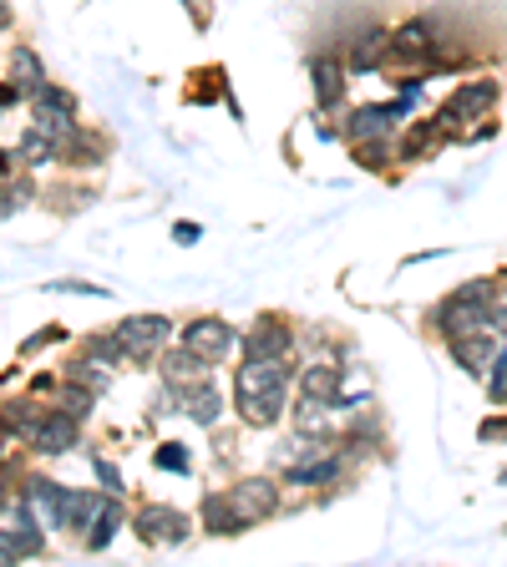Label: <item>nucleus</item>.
<instances>
[{"mask_svg":"<svg viewBox=\"0 0 507 567\" xmlns=\"http://www.w3.org/2000/svg\"><path fill=\"white\" fill-rule=\"evenodd\" d=\"M406 106H412V92H406V102H396V106H361V112L346 122V137L350 143H375V137H386L391 127L406 117Z\"/></svg>","mask_w":507,"mask_h":567,"instance_id":"1a4fd4ad","label":"nucleus"},{"mask_svg":"<svg viewBox=\"0 0 507 567\" xmlns=\"http://www.w3.org/2000/svg\"><path fill=\"white\" fill-rule=\"evenodd\" d=\"M234 340H239V334L228 330L224 319H193V325L183 330V344L203 360V365H218V360L228 355V344H234Z\"/></svg>","mask_w":507,"mask_h":567,"instance_id":"6e6552de","label":"nucleus"},{"mask_svg":"<svg viewBox=\"0 0 507 567\" xmlns=\"http://www.w3.org/2000/svg\"><path fill=\"white\" fill-rule=\"evenodd\" d=\"M452 355H457V365L467 370V375H482V370H487V360L497 355V340H493L487 330L452 334Z\"/></svg>","mask_w":507,"mask_h":567,"instance_id":"9b49d317","label":"nucleus"},{"mask_svg":"<svg viewBox=\"0 0 507 567\" xmlns=\"http://www.w3.org/2000/svg\"><path fill=\"white\" fill-rule=\"evenodd\" d=\"M427 52H431V31L421 26V21H412V26H401L396 36H391V56H396V61H421Z\"/></svg>","mask_w":507,"mask_h":567,"instance_id":"2eb2a0df","label":"nucleus"},{"mask_svg":"<svg viewBox=\"0 0 507 567\" xmlns=\"http://www.w3.org/2000/svg\"><path fill=\"white\" fill-rule=\"evenodd\" d=\"M173 234H178V243H199V224H178Z\"/></svg>","mask_w":507,"mask_h":567,"instance_id":"2f4dec72","label":"nucleus"},{"mask_svg":"<svg viewBox=\"0 0 507 567\" xmlns=\"http://www.w3.org/2000/svg\"><path fill=\"white\" fill-rule=\"evenodd\" d=\"M487 309H493V284L487 279H477V284H467V290H457L452 299L437 309V325L447 334H472L487 325Z\"/></svg>","mask_w":507,"mask_h":567,"instance_id":"20e7f679","label":"nucleus"},{"mask_svg":"<svg viewBox=\"0 0 507 567\" xmlns=\"http://www.w3.org/2000/svg\"><path fill=\"white\" fill-rule=\"evenodd\" d=\"M67 381L71 385H87V390H97V396H102V390H108V365H87V360H77V365L67 370Z\"/></svg>","mask_w":507,"mask_h":567,"instance_id":"5701e85b","label":"nucleus"},{"mask_svg":"<svg viewBox=\"0 0 507 567\" xmlns=\"http://www.w3.org/2000/svg\"><path fill=\"white\" fill-rule=\"evenodd\" d=\"M244 344H249V360H290V330L280 319H259Z\"/></svg>","mask_w":507,"mask_h":567,"instance_id":"9d476101","label":"nucleus"},{"mask_svg":"<svg viewBox=\"0 0 507 567\" xmlns=\"http://www.w3.org/2000/svg\"><path fill=\"white\" fill-rule=\"evenodd\" d=\"M133 528H137V537L153 542V547H173V542L188 537V517L178 512V507H143Z\"/></svg>","mask_w":507,"mask_h":567,"instance_id":"0eeeda50","label":"nucleus"},{"mask_svg":"<svg viewBox=\"0 0 507 567\" xmlns=\"http://www.w3.org/2000/svg\"><path fill=\"white\" fill-rule=\"evenodd\" d=\"M21 203H26V188H0V218H5V213H15Z\"/></svg>","mask_w":507,"mask_h":567,"instance_id":"bb28decb","label":"nucleus"},{"mask_svg":"<svg viewBox=\"0 0 507 567\" xmlns=\"http://www.w3.org/2000/svg\"><path fill=\"white\" fill-rule=\"evenodd\" d=\"M203 370H209V365H203V360L183 344V350H173V355L162 360V381H168V385H193Z\"/></svg>","mask_w":507,"mask_h":567,"instance_id":"aec40b11","label":"nucleus"},{"mask_svg":"<svg viewBox=\"0 0 507 567\" xmlns=\"http://www.w3.org/2000/svg\"><path fill=\"white\" fill-rule=\"evenodd\" d=\"M335 476H340V456H320V451L290 466V481H294V487H325V481H335Z\"/></svg>","mask_w":507,"mask_h":567,"instance_id":"4468645a","label":"nucleus"},{"mask_svg":"<svg viewBox=\"0 0 507 567\" xmlns=\"http://www.w3.org/2000/svg\"><path fill=\"white\" fill-rule=\"evenodd\" d=\"M487 390H493L497 406H507V350L493 355V375H487Z\"/></svg>","mask_w":507,"mask_h":567,"instance_id":"393cba45","label":"nucleus"},{"mask_svg":"<svg viewBox=\"0 0 507 567\" xmlns=\"http://www.w3.org/2000/svg\"><path fill=\"white\" fill-rule=\"evenodd\" d=\"M31 501L46 507V522H52V528H87V522L97 517V507H102V497L61 491L56 481H46V476H31Z\"/></svg>","mask_w":507,"mask_h":567,"instance_id":"7ed1b4c3","label":"nucleus"},{"mask_svg":"<svg viewBox=\"0 0 507 567\" xmlns=\"http://www.w3.org/2000/svg\"><path fill=\"white\" fill-rule=\"evenodd\" d=\"M477 435H482V441H503V435H507V421H487Z\"/></svg>","mask_w":507,"mask_h":567,"instance_id":"c756f323","label":"nucleus"},{"mask_svg":"<svg viewBox=\"0 0 507 567\" xmlns=\"http://www.w3.org/2000/svg\"><path fill=\"white\" fill-rule=\"evenodd\" d=\"M183 410H188V416H193L199 426H214L218 410H224V396H218L214 385H193V390L183 396Z\"/></svg>","mask_w":507,"mask_h":567,"instance_id":"6ab92c4d","label":"nucleus"},{"mask_svg":"<svg viewBox=\"0 0 507 567\" xmlns=\"http://www.w3.org/2000/svg\"><path fill=\"white\" fill-rule=\"evenodd\" d=\"M158 466L162 472H188V451L168 441V446H158Z\"/></svg>","mask_w":507,"mask_h":567,"instance_id":"a878e982","label":"nucleus"},{"mask_svg":"<svg viewBox=\"0 0 507 567\" xmlns=\"http://www.w3.org/2000/svg\"><path fill=\"white\" fill-rule=\"evenodd\" d=\"M274 507V481H239V487L228 491L224 501H209V512L214 532H234V528H249V522H264V512Z\"/></svg>","mask_w":507,"mask_h":567,"instance_id":"f03ea898","label":"nucleus"},{"mask_svg":"<svg viewBox=\"0 0 507 567\" xmlns=\"http://www.w3.org/2000/svg\"><path fill=\"white\" fill-rule=\"evenodd\" d=\"M117 522H122V507H117V501H102V507H97V517H92V532H87V547H92V553H102V547L112 542V532H117Z\"/></svg>","mask_w":507,"mask_h":567,"instance_id":"4be33fe9","label":"nucleus"},{"mask_svg":"<svg viewBox=\"0 0 507 567\" xmlns=\"http://www.w3.org/2000/svg\"><path fill=\"white\" fill-rule=\"evenodd\" d=\"M503 487H507V472H503Z\"/></svg>","mask_w":507,"mask_h":567,"instance_id":"f704fd0d","label":"nucleus"},{"mask_svg":"<svg viewBox=\"0 0 507 567\" xmlns=\"http://www.w3.org/2000/svg\"><path fill=\"white\" fill-rule=\"evenodd\" d=\"M0 501H5V481H0Z\"/></svg>","mask_w":507,"mask_h":567,"instance_id":"72a5a7b5","label":"nucleus"},{"mask_svg":"<svg viewBox=\"0 0 507 567\" xmlns=\"http://www.w3.org/2000/svg\"><path fill=\"white\" fill-rule=\"evenodd\" d=\"M188 11H193V21H199V26H209V21H214V5H209V0H183Z\"/></svg>","mask_w":507,"mask_h":567,"instance_id":"c85d7f7f","label":"nucleus"},{"mask_svg":"<svg viewBox=\"0 0 507 567\" xmlns=\"http://www.w3.org/2000/svg\"><path fill=\"white\" fill-rule=\"evenodd\" d=\"M112 340H117L122 360H147L162 340H168V319L162 315H133V319H122Z\"/></svg>","mask_w":507,"mask_h":567,"instance_id":"39448f33","label":"nucleus"},{"mask_svg":"<svg viewBox=\"0 0 507 567\" xmlns=\"http://www.w3.org/2000/svg\"><path fill=\"white\" fill-rule=\"evenodd\" d=\"M493 102H497V87H493V81H472V87H462L452 102L441 106L437 122L447 127V133H457V127H467L472 117H487V112H493Z\"/></svg>","mask_w":507,"mask_h":567,"instance_id":"423d86ee","label":"nucleus"},{"mask_svg":"<svg viewBox=\"0 0 507 567\" xmlns=\"http://www.w3.org/2000/svg\"><path fill=\"white\" fill-rule=\"evenodd\" d=\"M381 56H391V36L386 31H365V41L346 56V67L350 71H375L381 67Z\"/></svg>","mask_w":507,"mask_h":567,"instance_id":"f3484780","label":"nucleus"},{"mask_svg":"<svg viewBox=\"0 0 507 567\" xmlns=\"http://www.w3.org/2000/svg\"><path fill=\"white\" fill-rule=\"evenodd\" d=\"M305 396L309 400H325V406H340V370L335 365H315V370H305Z\"/></svg>","mask_w":507,"mask_h":567,"instance_id":"a211bd4d","label":"nucleus"},{"mask_svg":"<svg viewBox=\"0 0 507 567\" xmlns=\"http://www.w3.org/2000/svg\"><path fill=\"white\" fill-rule=\"evenodd\" d=\"M11 87L21 97H36L41 87H46V71H41V56L31 52V46H15L11 56Z\"/></svg>","mask_w":507,"mask_h":567,"instance_id":"f8f14e48","label":"nucleus"},{"mask_svg":"<svg viewBox=\"0 0 507 567\" xmlns=\"http://www.w3.org/2000/svg\"><path fill=\"white\" fill-rule=\"evenodd\" d=\"M56 334H61V330H41V334H36V340H26V355H36L41 344H52V340H56Z\"/></svg>","mask_w":507,"mask_h":567,"instance_id":"7c9ffc66","label":"nucleus"},{"mask_svg":"<svg viewBox=\"0 0 507 567\" xmlns=\"http://www.w3.org/2000/svg\"><path fill=\"white\" fill-rule=\"evenodd\" d=\"M31 435H36L41 451H71L77 446V416H52V421H36L31 426Z\"/></svg>","mask_w":507,"mask_h":567,"instance_id":"ddd939ff","label":"nucleus"},{"mask_svg":"<svg viewBox=\"0 0 507 567\" xmlns=\"http://www.w3.org/2000/svg\"><path fill=\"white\" fill-rule=\"evenodd\" d=\"M315 102L320 106H335L340 102V87H346V77H340V61H330V56H320V61H315Z\"/></svg>","mask_w":507,"mask_h":567,"instance_id":"412c9836","label":"nucleus"},{"mask_svg":"<svg viewBox=\"0 0 507 567\" xmlns=\"http://www.w3.org/2000/svg\"><path fill=\"white\" fill-rule=\"evenodd\" d=\"M92 396H97V390H87V385H67V390H61V410L81 421V416L92 410Z\"/></svg>","mask_w":507,"mask_h":567,"instance_id":"b1692460","label":"nucleus"},{"mask_svg":"<svg viewBox=\"0 0 507 567\" xmlns=\"http://www.w3.org/2000/svg\"><path fill=\"white\" fill-rule=\"evenodd\" d=\"M97 481H102V487H108V491H122V481H117V466H112V462H102V456H97Z\"/></svg>","mask_w":507,"mask_h":567,"instance_id":"cd10ccee","label":"nucleus"},{"mask_svg":"<svg viewBox=\"0 0 507 567\" xmlns=\"http://www.w3.org/2000/svg\"><path fill=\"white\" fill-rule=\"evenodd\" d=\"M0 26H11V5L5 0H0Z\"/></svg>","mask_w":507,"mask_h":567,"instance_id":"473e14b6","label":"nucleus"},{"mask_svg":"<svg viewBox=\"0 0 507 567\" xmlns=\"http://www.w3.org/2000/svg\"><path fill=\"white\" fill-rule=\"evenodd\" d=\"M284 385H290V365L284 360H244L234 375V400L249 426H274L284 416Z\"/></svg>","mask_w":507,"mask_h":567,"instance_id":"f257e3e1","label":"nucleus"},{"mask_svg":"<svg viewBox=\"0 0 507 567\" xmlns=\"http://www.w3.org/2000/svg\"><path fill=\"white\" fill-rule=\"evenodd\" d=\"M56 152H61V147H56V137H46L41 127H31V133L15 143V158H21V168H46Z\"/></svg>","mask_w":507,"mask_h":567,"instance_id":"dca6fc26","label":"nucleus"}]
</instances>
